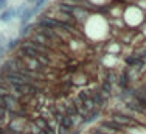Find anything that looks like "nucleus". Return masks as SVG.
Here are the masks:
<instances>
[{
    "label": "nucleus",
    "instance_id": "obj_9",
    "mask_svg": "<svg viewBox=\"0 0 146 134\" xmlns=\"http://www.w3.org/2000/svg\"><path fill=\"white\" fill-rule=\"evenodd\" d=\"M40 33H42L48 41H50V39H56V38H58L56 33H54L53 30H50V28H42V30H40Z\"/></svg>",
    "mask_w": 146,
    "mask_h": 134
},
{
    "label": "nucleus",
    "instance_id": "obj_10",
    "mask_svg": "<svg viewBox=\"0 0 146 134\" xmlns=\"http://www.w3.org/2000/svg\"><path fill=\"white\" fill-rule=\"evenodd\" d=\"M33 14H34V13H33V9H27V11L22 14V19H20L22 25H23V23H27V22H28V20L31 19V16H33Z\"/></svg>",
    "mask_w": 146,
    "mask_h": 134
},
{
    "label": "nucleus",
    "instance_id": "obj_13",
    "mask_svg": "<svg viewBox=\"0 0 146 134\" xmlns=\"http://www.w3.org/2000/svg\"><path fill=\"white\" fill-rule=\"evenodd\" d=\"M45 2H47V0H36V5H34V8H31V9H33V13L36 14V13L44 6V3H45Z\"/></svg>",
    "mask_w": 146,
    "mask_h": 134
},
{
    "label": "nucleus",
    "instance_id": "obj_15",
    "mask_svg": "<svg viewBox=\"0 0 146 134\" xmlns=\"http://www.w3.org/2000/svg\"><path fill=\"white\" fill-rule=\"evenodd\" d=\"M93 103L95 105H98V106H101L103 105V97H101V94H95V97H93Z\"/></svg>",
    "mask_w": 146,
    "mask_h": 134
},
{
    "label": "nucleus",
    "instance_id": "obj_23",
    "mask_svg": "<svg viewBox=\"0 0 146 134\" xmlns=\"http://www.w3.org/2000/svg\"><path fill=\"white\" fill-rule=\"evenodd\" d=\"M3 50H5V48H3V47H2V45H0V55H2V53H3Z\"/></svg>",
    "mask_w": 146,
    "mask_h": 134
},
{
    "label": "nucleus",
    "instance_id": "obj_11",
    "mask_svg": "<svg viewBox=\"0 0 146 134\" xmlns=\"http://www.w3.org/2000/svg\"><path fill=\"white\" fill-rule=\"evenodd\" d=\"M34 39H36V41H37V44H40V45H45V44H48V39L44 36L42 33H37L36 36H34Z\"/></svg>",
    "mask_w": 146,
    "mask_h": 134
},
{
    "label": "nucleus",
    "instance_id": "obj_18",
    "mask_svg": "<svg viewBox=\"0 0 146 134\" xmlns=\"http://www.w3.org/2000/svg\"><path fill=\"white\" fill-rule=\"evenodd\" d=\"M30 30H31V25H27L25 28H22V30H20V34H22V36H23V34H27V33H28Z\"/></svg>",
    "mask_w": 146,
    "mask_h": 134
},
{
    "label": "nucleus",
    "instance_id": "obj_7",
    "mask_svg": "<svg viewBox=\"0 0 146 134\" xmlns=\"http://www.w3.org/2000/svg\"><path fill=\"white\" fill-rule=\"evenodd\" d=\"M59 9H61L62 13L68 14V16H72L73 11H75V8H73L72 5H67V3H59Z\"/></svg>",
    "mask_w": 146,
    "mask_h": 134
},
{
    "label": "nucleus",
    "instance_id": "obj_19",
    "mask_svg": "<svg viewBox=\"0 0 146 134\" xmlns=\"http://www.w3.org/2000/svg\"><path fill=\"white\" fill-rule=\"evenodd\" d=\"M17 42H19L17 39H13V41H9V44H8V48H14L16 45H17Z\"/></svg>",
    "mask_w": 146,
    "mask_h": 134
},
{
    "label": "nucleus",
    "instance_id": "obj_6",
    "mask_svg": "<svg viewBox=\"0 0 146 134\" xmlns=\"http://www.w3.org/2000/svg\"><path fill=\"white\" fill-rule=\"evenodd\" d=\"M16 14V11L13 8H8V9H5L2 14H0V22H8L9 19H11L13 16Z\"/></svg>",
    "mask_w": 146,
    "mask_h": 134
},
{
    "label": "nucleus",
    "instance_id": "obj_4",
    "mask_svg": "<svg viewBox=\"0 0 146 134\" xmlns=\"http://www.w3.org/2000/svg\"><path fill=\"white\" fill-rule=\"evenodd\" d=\"M20 52H22L23 55H27L30 59H37L39 58V52H36V50H33V48H30V47H25V45H22V48H20Z\"/></svg>",
    "mask_w": 146,
    "mask_h": 134
},
{
    "label": "nucleus",
    "instance_id": "obj_25",
    "mask_svg": "<svg viewBox=\"0 0 146 134\" xmlns=\"http://www.w3.org/2000/svg\"><path fill=\"white\" fill-rule=\"evenodd\" d=\"M73 134H79V131H75V133H73Z\"/></svg>",
    "mask_w": 146,
    "mask_h": 134
},
{
    "label": "nucleus",
    "instance_id": "obj_12",
    "mask_svg": "<svg viewBox=\"0 0 146 134\" xmlns=\"http://www.w3.org/2000/svg\"><path fill=\"white\" fill-rule=\"evenodd\" d=\"M96 117H98V111H92V112L89 114V117H84V122H86V123H89V122H93Z\"/></svg>",
    "mask_w": 146,
    "mask_h": 134
},
{
    "label": "nucleus",
    "instance_id": "obj_5",
    "mask_svg": "<svg viewBox=\"0 0 146 134\" xmlns=\"http://www.w3.org/2000/svg\"><path fill=\"white\" fill-rule=\"evenodd\" d=\"M101 126H103V128H106V129H109V131H112V133H118V131L121 129V126L117 125L113 120H112V122H104Z\"/></svg>",
    "mask_w": 146,
    "mask_h": 134
},
{
    "label": "nucleus",
    "instance_id": "obj_21",
    "mask_svg": "<svg viewBox=\"0 0 146 134\" xmlns=\"http://www.w3.org/2000/svg\"><path fill=\"white\" fill-rule=\"evenodd\" d=\"M6 6V0H0V9H3Z\"/></svg>",
    "mask_w": 146,
    "mask_h": 134
},
{
    "label": "nucleus",
    "instance_id": "obj_20",
    "mask_svg": "<svg viewBox=\"0 0 146 134\" xmlns=\"http://www.w3.org/2000/svg\"><path fill=\"white\" fill-rule=\"evenodd\" d=\"M5 114H6V109L0 108V119H3V117H5Z\"/></svg>",
    "mask_w": 146,
    "mask_h": 134
},
{
    "label": "nucleus",
    "instance_id": "obj_24",
    "mask_svg": "<svg viewBox=\"0 0 146 134\" xmlns=\"http://www.w3.org/2000/svg\"><path fill=\"white\" fill-rule=\"evenodd\" d=\"M28 3H36V0H27Z\"/></svg>",
    "mask_w": 146,
    "mask_h": 134
},
{
    "label": "nucleus",
    "instance_id": "obj_17",
    "mask_svg": "<svg viewBox=\"0 0 146 134\" xmlns=\"http://www.w3.org/2000/svg\"><path fill=\"white\" fill-rule=\"evenodd\" d=\"M103 90L106 94H110V92H112V84H110V83H104L103 84Z\"/></svg>",
    "mask_w": 146,
    "mask_h": 134
},
{
    "label": "nucleus",
    "instance_id": "obj_14",
    "mask_svg": "<svg viewBox=\"0 0 146 134\" xmlns=\"http://www.w3.org/2000/svg\"><path fill=\"white\" fill-rule=\"evenodd\" d=\"M120 86L124 87V89H126V86H127V73H126V72H124L123 75L120 76Z\"/></svg>",
    "mask_w": 146,
    "mask_h": 134
},
{
    "label": "nucleus",
    "instance_id": "obj_16",
    "mask_svg": "<svg viewBox=\"0 0 146 134\" xmlns=\"http://www.w3.org/2000/svg\"><path fill=\"white\" fill-rule=\"evenodd\" d=\"M89 98H90V95L87 94V90H82V92L79 94V100H81L82 103H84L86 100H89Z\"/></svg>",
    "mask_w": 146,
    "mask_h": 134
},
{
    "label": "nucleus",
    "instance_id": "obj_3",
    "mask_svg": "<svg viewBox=\"0 0 146 134\" xmlns=\"http://www.w3.org/2000/svg\"><path fill=\"white\" fill-rule=\"evenodd\" d=\"M73 122H75V120H73L72 115H68V114L67 115H61V119H59V123H61V133L64 134L73 125Z\"/></svg>",
    "mask_w": 146,
    "mask_h": 134
},
{
    "label": "nucleus",
    "instance_id": "obj_22",
    "mask_svg": "<svg viewBox=\"0 0 146 134\" xmlns=\"http://www.w3.org/2000/svg\"><path fill=\"white\" fill-rule=\"evenodd\" d=\"M93 134H110V133H104V131H93Z\"/></svg>",
    "mask_w": 146,
    "mask_h": 134
},
{
    "label": "nucleus",
    "instance_id": "obj_2",
    "mask_svg": "<svg viewBox=\"0 0 146 134\" xmlns=\"http://www.w3.org/2000/svg\"><path fill=\"white\" fill-rule=\"evenodd\" d=\"M14 89H16V92L23 94V95H33L37 92V89L30 83H23V84H19V86H14Z\"/></svg>",
    "mask_w": 146,
    "mask_h": 134
},
{
    "label": "nucleus",
    "instance_id": "obj_1",
    "mask_svg": "<svg viewBox=\"0 0 146 134\" xmlns=\"http://www.w3.org/2000/svg\"><path fill=\"white\" fill-rule=\"evenodd\" d=\"M112 120L120 126H137L138 125L137 120H134V119L127 117V115H124V114H113Z\"/></svg>",
    "mask_w": 146,
    "mask_h": 134
},
{
    "label": "nucleus",
    "instance_id": "obj_8",
    "mask_svg": "<svg viewBox=\"0 0 146 134\" xmlns=\"http://www.w3.org/2000/svg\"><path fill=\"white\" fill-rule=\"evenodd\" d=\"M126 62L129 66H141L143 64V59L137 58V56H129V58H126Z\"/></svg>",
    "mask_w": 146,
    "mask_h": 134
}]
</instances>
